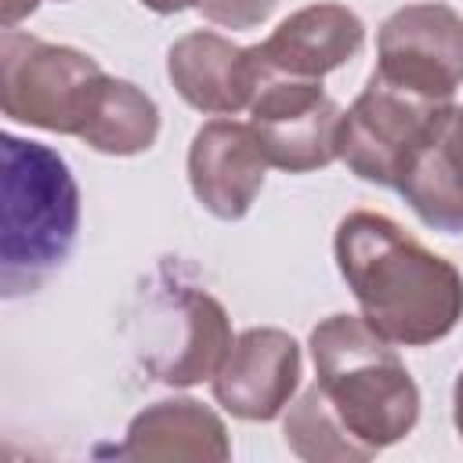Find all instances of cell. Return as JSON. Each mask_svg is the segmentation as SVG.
<instances>
[{"label":"cell","instance_id":"6da1fadb","mask_svg":"<svg viewBox=\"0 0 463 463\" xmlns=\"http://www.w3.org/2000/svg\"><path fill=\"white\" fill-rule=\"evenodd\" d=\"M336 268L362 318L391 344L427 347L463 318V275L383 213L354 210L336 224Z\"/></svg>","mask_w":463,"mask_h":463},{"label":"cell","instance_id":"7a4b0ae2","mask_svg":"<svg viewBox=\"0 0 463 463\" xmlns=\"http://www.w3.org/2000/svg\"><path fill=\"white\" fill-rule=\"evenodd\" d=\"M315 387L358 449H380L409 438L420 420V387L365 318L329 315L311 329Z\"/></svg>","mask_w":463,"mask_h":463},{"label":"cell","instance_id":"3957f363","mask_svg":"<svg viewBox=\"0 0 463 463\" xmlns=\"http://www.w3.org/2000/svg\"><path fill=\"white\" fill-rule=\"evenodd\" d=\"M0 286L4 297L36 293L72 253L80 232V188L69 163L14 134L0 137Z\"/></svg>","mask_w":463,"mask_h":463},{"label":"cell","instance_id":"277c9868","mask_svg":"<svg viewBox=\"0 0 463 463\" xmlns=\"http://www.w3.org/2000/svg\"><path fill=\"white\" fill-rule=\"evenodd\" d=\"M116 87L90 54L4 29L0 36V109L7 119L72 134L87 141Z\"/></svg>","mask_w":463,"mask_h":463},{"label":"cell","instance_id":"5b68a950","mask_svg":"<svg viewBox=\"0 0 463 463\" xmlns=\"http://www.w3.org/2000/svg\"><path fill=\"white\" fill-rule=\"evenodd\" d=\"M134 351L145 373L170 387H192L213 380L232 340V322L217 297L181 282L177 275H159L134 318Z\"/></svg>","mask_w":463,"mask_h":463},{"label":"cell","instance_id":"8992f818","mask_svg":"<svg viewBox=\"0 0 463 463\" xmlns=\"http://www.w3.org/2000/svg\"><path fill=\"white\" fill-rule=\"evenodd\" d=\"M449 105L452 101L420 98L369 72L362 94L340 119V159L354 177L380 188H398L412 152Z\"/></svg>","mask_w":463,"mask_h":463},{"label":"cell","instance_id":"52a82bcc","mask_svg":"<svg viewBox=\"0 0 463 463\" xmlns=\"http://www.w3.org/2000/svg\"><path fill=\"white\" fill-rule=\"evenodd\" d=\"M340 105L322 90V80H260L250 101V127L268 166L311 174L340 159Z\"/></svg>","mask_w":463,"mask_h":463},{"label":"cell","instance_id":"ba28073f","mask_svg":"<svg viewBox=\"0 0 463 463\" xmlns=\"http://www.w3.org/2000/svg\"><path fill=\"white\" fill-rule=\"evenodd\" d=\"M376 76L420 98L452 101L463 83V14L449 4H405L376 33Z\"/></svg>","mask_w":463,"mask_h":463},{"label":"cell","instance_id":"9c48e42d","mask_svg":"<svg viewBox=\"0 0 463 463\" xmlns=\"http://www.w3.org/2000/svg\"><path fill=\"white\" fill-rule=\"evenodd\" d=\"M213 398L239 420H275L300 383V344L282 329H246L213 373Z\"/></svg>","mask_w":463,"mask_h":463},{"label":"cell","instance_id":"30bf717a","mask_svg":"<svg viewBox=\"0 0 463 463\" xmlns=\"http://www.w3.org/2000/svg\"><path fill=\"white\" fill-rule=\"evenodd\" d=\"M264 174L268 159L250 123L210 119L195 130L188 148V184L213 217H246L264 188Z\"/></svg>","mask_w":463,"mask_h":463},{"label":"cell","instance_id":"8fae6325","mask_svg":"<svg viewBox=\"0 0 463 463\" xmlns=\"http://www.w3.org/2000/svg\"><path fill=\"white\" fill-rule=\"evenodd\" d=\"M365 43L362 18L344 4H307L282 18L275 33L253 47L260 80L289 76V80H322L326 72L351 61Z\"/></svg>","mask_w":463,"mask_h":463},{"label":"cell","instance_id":"7c38bea8","mask_svg":"<svg viewBox=\"0 0 463 463\" xmlns=\"http://www.w3.org/2000/svg\"><path fill=\"white\" fill-rule=\"evenodd\" d=\"M166 76L174 90L206 116H235L250 109L260 72L253 47H239L221 33H184L166 54Z\"/></svg>","mask_w":463,"mask_h":463},{"label":"cell","instance_id":"4fadbf2b","mask_svg":"<svg viewBox=\"0 0 463 463\" xmlns=\"http://www.w3.org/2000/svg\"><path fill=\"white\" fill-rule=\"evenodd\" d=\"M412 213L445 235L463 232V105H449L412 152L394 188Z\"/></svg>","mask_w":463,"mask_h":463},{"label":"cell","instance_id":"5bb4252c","mask_svg":"<svg viewBox=\"0 0 463 463\" xmlns=\"http://www.w3.org/2000/svg\"><path fill=\"white\" fill-rule=\"evenodd\" d=\"M224 423L192 398L156 402L134 416L119 456L127 459H228Z\"/></svg>","mask_w":463,"mask_h":463},{"label":"cell","instance_id":"9a60e30c","mask_svg":"<svg viewBox=\"0 0 463 463\" xmlns=\"http://www.w3.org/2000/svg\"><path fill=\"white\" fill-rule=\"evenodd\" d=\"M282 434L300 459H369V452L358 449L351 434L340 427V420L333 416L315 383L293 402Z\"/></svg>","mask_w":463,"mask_h":463},{"label":"cell","instance_id":"2e32d148","mask_svg":"<svg viewBox=\"0 0 463 463\" xmlns=\"http://www.w3.org/2000/svg\"><path fill=\"white\" fill-rule=\"evenodd\" d=\"M279 0H199V11L206 22L224 29H253L260 25Z\"/></svg>","mask_w":463,"mask_h":463},{"label":"cell","instance_id":"e0dca14e","mask_svg":"<svg viewBox=\"0 0 463 463\" xmlns=\"http://www.w3.org/2000/svg\"><path fill=\"white\" fill-rule=\"evenodd\" d=\"M43 0H0V22L4 29H14L22 18H29Z\"/></svg>","mask_w":463,"mask_h":463},{"label":"cell","instance_id":"ac0fdd59","mask_svg":"<svg viewBox=\"0 0 463 463\" xmlns=\"http://www.w3.org/2000/svg\"><path fill=\"white\" fill-rule=\"evenodd\" d=\"M148 11H156V14H177V11H184V7H199V0H141Z\"/></svg>","mask_w":463,"mask_h":463},{"label":"cell","instance_id":"d6986e66","mask_svg":"<svg viewBox=\"0 0 463 463\" xmlns=\"http://www.w3.org/2000/svg\"><path fill=\"white\" fill-rule=\"evenodd\" d=\"M452 420H456V430H459V441H463V373H459L456 394H452Z\"/></svg>","mask_w":463,"mask_h":463}]
</instances>
